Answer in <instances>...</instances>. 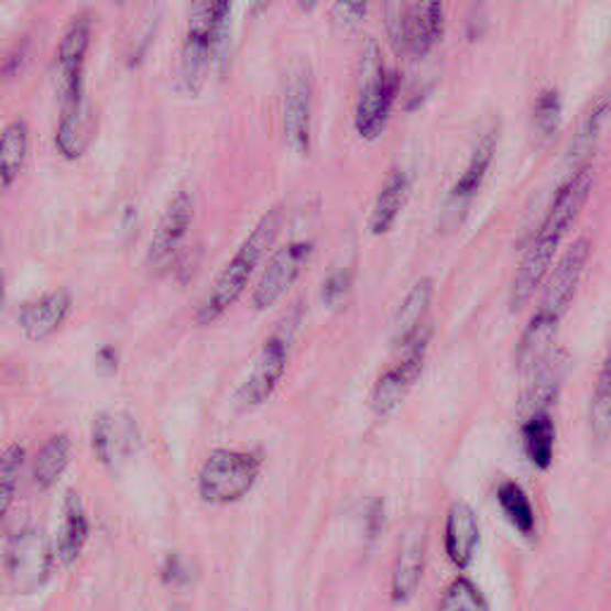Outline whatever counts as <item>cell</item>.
Listing matches in <instances>:
<instances>
[{
    "label": "cell",
    "mask_w": 611,
    "mask_h": 611,
    "mask_svg": "<svg viewBox=\"0 0 611 611\" xmlns=\"http://www.w3.org/2000/svg\"><path fill=\"white\" fill-rule=\"evenodd\" d=\"M282 225H284V212L280 206L270 208L259 220V225L253 227L244 244H241L239 251L232 255V261L220 270L218 280L212 282V287L208 290L201 306H198V314H196L198 325L216 323L218 318L225 316L227 308L239 302V296L244 294L249 280L255 273V268H259L263 255H268V251L273 249V244L277 241Z\"/></svg>",
    "instance_id": "cell-1"
},
{
    "label": "cell",
    "mask_w": 611,
    "mask_h": 611,
    "mask_svg": "<svg viewBox=\"0 0 611 611\" xmlns=\"http://www.w3.org/2000/svg\"><path fill=\"white\" fill-rule=\"evenodd\" d=\"M396 91H400V75L388 69L378 41L365 39L359 63L357 110H353V127L363 141H378L385 134Z\"/></svg>",
    "instance_id": "cell-2"
},
{
    "label": "cell",
    "mask_w": 611,
    "mask_h": 611,
    "mask_svg": "<svg viewBox=\"0 0 611 611\" xmlns=\"http://www.w3.org/2000/svg\"><path fill=\"white\" fill-rule=\"evenodd\" d=\"M261 473V463L249 451L218 449L204 461L198 473V494L208 504H232L244 500Z\"/></svg>",
    "instance_id": "cell-3"
},
{
    "label": "cell",
    "mask_w": 611,
    "mask_h": 611,
    "mask_svg": "<svg viewBox=\"0 0 611 611\" xmlns=\"http://www.w3.org/2000/svg\"><path fill=\"white\" fill-rule=\"evenodd\" d=\"M282 134L294 153L306 155L314 141V75L304 58L290 63L282 89Z\"/></svg>",
    "instance_id": "cell-4"
},
{
    "label": "cell",
    "mask_w": 611,
    "mask_h": 611,
    "mask_svg": "<svg viewBox=\"0 0 611 611\" xmlns=\"http://www.w3.org/2000/svg\"><path fill=\"white\" fill-rule=\"evenodd\" d=\"M6 576L12 590L22 594L46 586L53 571V549L41 528H24L6 547Z\"/></svg>",
    "instance_id": "cell-5"
},
{
    "label": "cell",
    "mask_w": 611,
    "mask_h": 611,
    "mask_svg": "<svg viewBox=\"0 0 611 611\" xmlns=\"http://www.w3.org/2000/svg\"><path fill=\"white\" fill-rule=\"evenodd\" d=\"M428 345H430V328L425 325L416 337H411L406 345L396 349L400 351V361H396L388 373H382L373 388L371 404L378 416L392 414V411L406 400L408 390L414 388V382L423 373Z\"/></svg>",
    "instance_id": "cell-6"
},
{
    "label": "cell",
    "mask_w": 611,
    "mask_h": 611,
    "mask_svg": "<svg viewBox=\"0 0 611 611\" xmlns=\"http://www.w3.org/2000/svg\"><path fill=\"white\" fill-rule=\"evenodd\" d=\"M310 253H314V241H292V244L273 253V259L268 261L251 296L253 308L259 310V314L284 302V296L292 292L298 275H302V270L306 268Z\"/></svg>",
    "instance_id": "cell-7"
},
{
    "label": "cell",
    "mask_w": 611,
    "mask_h": 611,
    "mask_svg": "<svg viewBox=\"0 0 611 611\" xmlns=\"http://www.w3.org/2000/svg\"><path fill=\"white\" fill-rule=\"evenodd\" d=\"M284 332H275L263 345L259 359H255L249 378L241 382L237 392V402L241 408H253L268 402L273 392L277 390L280 380L287 368L290 357V337H292V323H284Z\"/></svg>",
    "instance_id": "cell-8"
},
{
    "label": "cell",
    "mask_w": 611,
    "mask_h": 611,
    "mask_svg": "<svg viewBox=\"0 0 611 611\" xmlns=\"http://www.w3.org/2000/svg\"><path fill=\"white\" fill-rule=\"evenodd\" d=\"M91 44V20L89 15L77 18L65 32L58 53H55L53 79L58 89L61 106H67L84 96V63Z\"/></svg>",
    "instance_id": "cell-9"
},
{
    "label": "cell",
    "mask_w": 611,
    "mask_h": 611,
    "mask_svg": "<svg viewBox=\"0 0 611 611\" xmlns=\"http://www.w3.org/2000/svg\"><path fill=\"white\" fill-rule=\"evenodd\" d=\"M590 251H592V247H590L588 237L576 239L574 244L564 251L557 268L552 270V275L545 277L547 284H545L543 304H539V308H537L539 314L564 320L566 310L571 308L576 292L580 287L582 273H586V268H588Z\"/></svg>",
    "instance_id": "cell-10"
},
{
    "label": "cell",
    "mask_w": 611,
    "mask_h": 611,
    "mask_svg": "<svg viewBox=\"0 0 611 611\" xmlns=\"http://www.w3.org/2000/svg\"><path fill=\"white\" fill-rule=\"evenodd\" d=\"M497 141H500V130L497 127H490L488 132H482L476 141V149L471 153V159H468V165L461 173V177L454 184L449 198H447V220L459 225L468 208H471L476 194L480 192L482 182H485L492 161H494V153H497Z\"/></svg>",
    "instance_id": "cell-11"
},
{
    "label": "cell",
    "mask_w": 611,
    "mask_h": 611,
    "mask_svg": "<svg viewBox=\"0 0 611 611\" xmlns=\"http://www.w3.org/2000/svg\"><path fill=\"white\" fill-rule=\"evenodd\" d=\"M192 222H194V198L189 192H177L173 198H170L159 225H155V232L146 253L149 268L163 270L165 265L175 261L177 249L184 241V237H187Z\"/></svg>",
    "instance_id": "cell-12"
},
{
    "label": "cell",
    "mask_w": 611,
    "mask_h": 611,
    "mask_svg": "<svg viewBox=\"0 0 611 611\" xmlns=\"http://www.w3.org/2000/svg\"><path fill=\"white\" fill-rule=\"evenodd\" d=\"M592 189H594L592 165L578 167L574 177L564 184V187L557 192V196H554V201H552L547 216H545L543 225H539L537 232L561 241L566 237V232L574 227V222L578 220L582 208H586Z\"/></svg>",
    "instance_id": "cell-13"
},
{
    "label": "cell",
    "mask_w": 611,
    "mask_h": 611,
    "mask_svg": "<svg viewBox=\"0 0 611 611\" xmlns=\"http://www.w3.org/2000/svg\"><path fill=\"white\" fill-rule=\"evenodd\" d=\"M561 241L545 237V234H535L528 244V251H525L523 261L519 265V273L511 282V292H509V308L514 314H521V310L533 302V296L537 292L539 284L545 282V277L549 275L554 255H557Z\"/></svg>",
    "instance_id": "cell-14"
},
{
    "label": "cell",
    "mask_w": 611,
    "mask_h": 611,
    "mask_svg": "<svg viewBox=\"0 0 611 611\" xmlns=\"http://www.w3.org/2000/svg\"><path fill=\"white\" fill-rule=\"evenodd\" d=\"M94 451L106 466H118L139 447V428L127 414H101L94 421Z\"/></svg>",
    "instance_id": "cell-15"
},
{
    "label": "cell",
    "mask_w": 611,
    "mask_h": 611,
    "mask_svg": "<svg viewBox=\"0 0 611 611\" xmlns=\"http://www.w3.org/2000/svg\"><path fill=\"white\" fill-rule=\"evenodd\" d=\"M69 310H73V294L67 290H55L48 294H41L32 298L30 304H24L20 310V325L22 332L41 342L63 328Z\"/></svg>",
    "instance_id": "cell-16"
},
{
    "label": "cell",
    "mask_w": 611,
    "mask_h": 611,
    "mask_svg": "<svg viewBox=\"0 0 611 611\" xmlns=\"http://www.w3.org/2000/svg\"><path fill=\"white\" fill-rule=\"evenodd\" d=\"M566 368H568V357L561 349H554L543 363L535 365L528 375H523L525 378V390L521 396L523 414L531 416L549 408V404L557 400V394L561 390Z\"/></svg>",
    "instance_id": "cell-17"
},
{
    "label": "cell",
    "mask_w": 611,
    "mask_h": 611,
    "mask_svg": "<svg viewBox=\"0 0 611 611\" xmlns=\"http://www.w3.org/2000/svg\"><path fill=\"white\" fill-rule=\"evenodd\" d=\"M480 545V523L476 511L466 502L451 504L445 523V549L457 568H468Z\"/></svg>",
    "instance_id": "cell-18"
},
{
    "label": "cell",
    "mask_w": 611,
    "mask_h": 611,
    "mask_svg": "<svg viewBox=\"0 0 611 611\" xmlns=\"http://www.w3.org/2000/svg\"><path fill=\"white\" fill-rule=\"evenodd\" d=\"M408 53L428 55L445 34V0H408Z\"/></svg>",
    "instance_id": "cell-19"
},
{
    "label": "cell",
    "mask_w": 611,
    "mask_h": 611,
    "mask_svg": "<svg viewBox=\"0 0 611 611\" xmlns=\"http://www.w3.org/2000/svg\"><path fill=\"white\" fill-rule=\"evenodd\" d=\"M94 137V116L87 98L61 106V122L55 130V146L67 161H79L87 153Z\"/></svg>",
    "instance_id": "cell-20"
},
{
    "label": "cell",
    "mask_w": 611,
    "mask_h": 611,
    "mask_svg": "<svg viewBox=\"0 0 611 611\" xmlns=\"http://www.w3.org/2000/svg\"><path fill=\"white\" fill-rule=\"evenodd\" d=\"M423 557H425V543L423 533L418 528L408 531L400 549H396V557L392 564V600L394 602H406L408 597H414L421 576H423Z\"/></svg>",
    "instance_id": "cell-21"
},
{
    "label": "cell",
    "mask_w": 611,
    "mask_h": 611,
    "mask_svg": "<svg viewBox=\"0 0 611 611\" xmlns=\"http://www.w3.org/2000/svg\"><path fill=\"white\" fill-rule=\"evenodd\" d=\"M433 296H435V284L430 277L418 280L414 287L408 290L404 302L400 304V308H396L394 323H392L394 349L406 345L411 337H416L425 328V318L430 314Z\"/></svg>",
    "instance_id": "cell-22"
},
{
    "label": "cell",
    "mask_w": 611,
    "mask_h": 611,
    "mask_svg": "<svg viewBox=\"0 0 611 611\" xmlns=\"http://www.w3.org/2000/svg\"><path fill=\"white\" fill-rule=\"evenodd\" d=\"M559 323L561 320L539 314V310L531 318L528 328L523 330V337L516 349V365L523 375H528L535 365L543 363L549 353L557 349L554 342H557Z\"/></svg>",
    "instance_id": "cell-23"
},
{
    "label": "cell",
    "mask_w": 611,
    "mask_h": 611,
    "mask_svg": "<svg viewBox=\"0 0 611 611\" xmlns=\"http://www.w3.org/2000/svg\"><path fill=\"white\" fill-rule=\"evenodd\" d=\"M408 192H411V184L404 173H394L388 179V184L380 189L375 198L371 220H368V227H371L373 237H385L392 230L396 218H400V212L406 208Z\"/></svg>",
    "instance_id": "cell-24"
},
{
    "label": "cell",
    "mask_w": 611,
    "mask_h": 611,
    "mask_svg": "<svg viewBox=\"0 0 611 611\" xmlns=\"http://www.w3.org/2000/svg\"><path fill=\"white\" fill-rule=\"evenodd\" d=\"M609 120V101L607 98H600V101H594L586 118L580 120L576 137L571 139V146L566 151V161L571 165H590V159L594 155L597 146H600V139L604 132V124Z\"/></svg>",
    "instance_id": "cell-25"
},
{
    "label": "cell",
    "mask_w": 611,
    "mask_h": 611,
    "mask_svg": "<svg viewBox=\"0 0 611 611\" xmlns=\"http://www.w3.org/2000/svg\"><path fill=\"white\" fill-rule=\"evenodd\" d=\"M89 537V519L77 492H67V500L63 506V521L58 533V557L65 564H73Z\"/></svg>",
    "instance_id": "cell-26"
},
{
    "label": "cell",
    "mask_w": 611,
    "mask_h": 611,
    "mask_svg": "<svg viewBox=\"0 0 611 611\" xmlns=\"http://www.w3.org/2000/svg\"><path fill=\"white\" fill-rule=\"evenodd\" d=\"M557 447V428L549 411L531 414L523 423V449L535 468H549Z\"/></svg>",
    "instance_id": "cell-27"
},
{
    "label": "cell",
    "mask_w": 611,
    "mask_h": 611,
    "mask_svg": "<svg viewBox=\"0 0 611 611\" xmlns=\"http://www.w3.org/2000/svg\"><path fill=\"white\" fill-rule=\"evenodd\" d=\"M30 151V132H26L24 120L10 122L0 132V184L12 187V182L22 173V165Z\"/></svg>",
    "instance_id": "cell-28"
},
{
    "label": "cell",
    "mask_w": 611,
    "mask_h": 611,
    "mask_svg": "<svg viewBox=\"0 0 611 611\" xmlns=\"http://www.w3.org/2000/svg\"><path fill=\"white\" fill-rule=\"evenodd\" d=\"M69 457H73V443L67 435H53L44 447L39 449L34 459V480L39 488H53L65 473L69 466Z\"/></svg>",
    "instance_id": "cell-29"
},
{
    "label": "cell",
    "mask_w": 611,
    "mask_h": 611,
    "mask_svg": "<svg viewBox=\"0 0 611 611\" xmlns=\"http://www.w3.org/2000/svg\"><path fill=\"white\" fill-rule=\"evenodd\" d=\"M497 502H500L506 521L514 525L521 535L531 537L535 533V511L531 504V497L525 494L519 482H504V485L497 490Z\"/></svg>",
    "instance_id": "cell-30"
},
{
    "label": "cell",
    "mask_w": 611,
    "mask_h": 611,
    "mask_svg": "<svg viewBox=\"0 0 611 611\" xmlns=\"http://www.w3.org/2000/svg\"><path fill=\"white\" fill-rule=\"evenodd\" d=\"M232 0H216V15L210 30V61L225 75L230 69L232 55Z\"/></svg>",
    "instance_id": "cell-31"
},
{
    "label": "cell",
    "mask_w": 611,
    "mask_h": 611,
    "mask_svg": "<svg viewBox=\"0 0 611 611\" xmlns=\"http://www.w3.org/2000/svg\"><path fill=\"white\" fill-rule=\"evenodd\" d=\"M590 433L600 445L609 443L611 433V373L609 363L602 365L600 378H597V385L590 400Z\"/></svg>",
    "instance_id": "cell-32"
},
{
    "label": "cell",
    "mask_w": 611,
    "mask_h": 611,
    "mask_svg": "<svg viewBox=\"0 0 611 611\" xmlns=\"http://www.w3.org/2000/svg\"><path fill=\"white\" fill-rule=\"evenodd\" d=\"M564 118V106L561 96L557 89H545L537 96L535 108H533V132L539 144H549L557 137Z\"/></svg>",
    "instance_id": "cell-33"
},
{
    "label": "cell",
    "mask_w": 611,
    "mask_h": 611,
    "mask_svg": "<svg viewBox=\"0 0 611 611\" xmlns=\"http://www.w3.org/2000/svg\"><path fill=\"white\" fill-rule=\"evenodd\" d=\"M24 466V449L20 445H10L0 451V525L6 521L8 509L15 500V490Z\"/></svg>",
    "instance_id": "cell-34"
},
{
    "label": "cell",
    "mask_w": 611,
    "mask_h": 611,
    "mask_svg": "<svg viewBox=\"0 0 611 611\" xmlns=\"http://www.w3.org/2000/svg\"><path fill=\"white\" fill-rule=\"evenodd\" d=\"M439 611H490V607L473 580L457 578L445 590Z\"/></svg>",
    "instance_id": "cell-35"
},
{
    "label": "cell",
    "mask_w": 611,
    "mask_h": 611,
    "mask_svg": "<svg viewBox=\"0 0 611 611\" xmlns=\"http://www.w3.org/2000/svg\"><path fill=\"white\" fill-rule=\"evenodd\" d=\"M382 22H385L390 46L396 53H408L406 0H385V10H382Z\"/></svg>",
    "instance_id": "cell-36"
},
{
    "label": "cell",
    "mask_w": 611,
    "mask_h": 611,
    "mask_svg": "<svg viewBox=\"0 0 611 611\" xmlns=\"http://www.w3.org/2000/svg\"><path fill=\"white\" fill-rule=\"evenodd\" d=\"M371 0H335L332 6V24L337 32L353 34L368 15Z\"/></svg>",
    "instance_id": "cell-37"
},
{
    "label": "cell",
    "mask_w": 611,
    "mask_h": 611,
    "mask_svg": "<svg viewBox=\"0 0 611 611\" xmlns=\"http://www.w3.org/2000/svg\"><path fill=\"white\" fill-rule=\"evenodd\" d=\"M351 284H353V270L351 268L332 270V273L325 277L323 290H320L323 306L337 308L339 304H345L349 292H351Z\"/></svg>",
    "instance_id": "cell-38"
},
{
    "label": "cell",
    "mask_w": 611,
    "mask_h": 611,
    "mask_svg": "<svg viewBox=\"0 0 611 611\" xmlns=\"http://www.w3.org/2000/svg\"><path fill=\"white\" fill-rule=\"evenodd\" d=\"M485 10L480 8H473L471 10V15H468V24H466V30H468V41H478L482 36V32H485Z\"/></svg>",
    "instance_id": "cell-39"
},
{
    "label": "cell",
    "mask_w": 611,
    "mask_h": 611,
    "mask_svg": "<svg viewBox=\"0 0 611 611\" xmlns=\"http://www.w3.org/2000/svg\"><path fill=\"white\" fill-rule=\"evenodd\" d=\"M96 365L103 375H112L118 371V351L112 347H103L96 353Z\"/></svg>",
    "instance_id": "cell-40"
},
{
    "label": "cell",
    "mask_w": 611,
    "mask_h": 611,
    "mask_svg": "<svg viewBox=\"0 0 611 611\" xmlns=\"http://www.w3.org/2000/svg\"><path fill=\"white\" fill-rule=\"evenodd\" d=\"M320 0H298V8H302V12H306V15H310L318 8Z\"/></svg>",
    "instance_id": "cell-41"
},
{
    "label": "cell",
    "mask_w": 611,
    "mask_h": 611,
    "mask_svg": "<svg viewBox=\"0 0 611 611\" xmlns=\"http://www.w3.org/2000/svg\"><path fill=\"white\" fill-rule=\"evenodd\" d=\"M249 3H251V10L255 12V15H261V12H265V10H268L270 0H249Z\"/></svg>",
    "instance_id": "cell-42"
},
{
    "label": "cell",
    "mask_w": 611,
    "mask_h": 611,
    "mask_svg": "<svg viewBox=\"0 0 611 611\" xmlns=\"http://www.w3.org/2000/svg\"><path fill=\"white\" fill-rule=\"evenodd\" d=\"M3 302H6V280H3V273H0V308H3Z\"/></svg>",
    "instance_id": "cell-43"
}]
</instances>
